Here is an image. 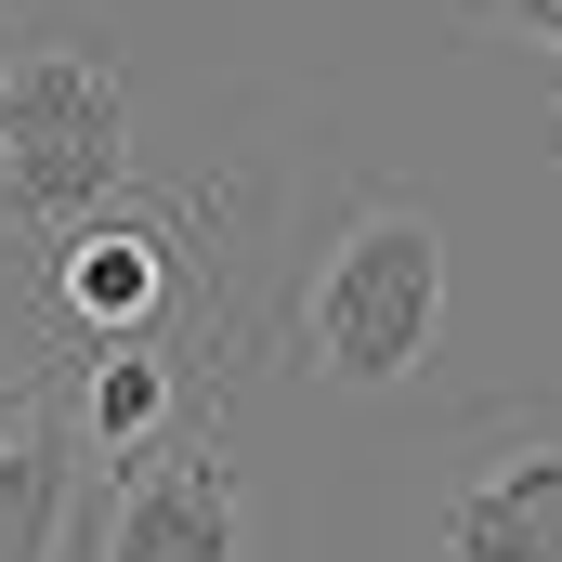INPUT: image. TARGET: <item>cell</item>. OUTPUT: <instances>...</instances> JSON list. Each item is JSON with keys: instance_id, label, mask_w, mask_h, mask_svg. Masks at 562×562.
I'll return each instance as SVG.
<instances>
[{"instance_id": "obj_1", "label": "cell", "mask_w": 562, "mask_h": 562, "mask_svg": "<svg viewBox=\"0 0 562 562\" xmlns=\"http://www.w3.org/2000/svg\"><path fill=\"white\" fill-rule=\"evenodd\" d=\"M445 288H458L445 276V223H431L419 196L367 183L340 210L314 288H301V314H288V353L327 393H406L431 353H445Z\"/></svg>"}, {"instance_id": "obj_2", "label": "cell", "mask_w": 562, "mask_h": 562, "mask_svg": "<svg viewBox=\"0 0 562 562\" xmlns=\"http://www.w3.org/2000/svg\"><path fill=\"white\" fill-rule=\"evenodd\" d=\"M105 196H132V79H119V53H92V40L0 53V223L26 249H53Z\"/></svg>"}, {"instance_id": "obj_3", "label": "cell", "mask_w": 562, "mask_h": 562, "mask_svg": "<svg viewBox=\"0 0 562 562\" xmlns=\"http://www.w3.org/2000/svg\"><path fill=\"white\" fill-rule=\"evenodd\" d=\"M210 223V196H183V210H132V196H105L92 223H66L53 249H40V314H53V340L79 353V340H170V327H223V288H196V236Z\"/></svg>"}, {"instance_id": "obj_4", "label": "cell", "mask_w": 562, "mask_h": 562, "mask_svg": "<svg viewBox=\"0 0 562 562\" xmlns=\"http://www.w3.org/2000/svg\"><path fill=\"white\" fill-rule=\"evenodd\" d=\"M79 562H262L236 431L196 419V431H170L157 458L105 471L92 484V524H79Z\"/></svg>"}, {"instance_id": "obj_5", "label": "cell", "mask_w": 562, "mask_h": 562, "mask_svg": "<svg viewBox=\"0 0 562 562\" xmlns=\"http://www.w3.org/2000/svg\"><path fill=\"white\" fill-rule=\"evenodd\" d=\"M223 327H170V340H79L66 353V431H79V458H92V484L105 471H132L157 458L170 431L223 419V367H196Z\"/></svg>"}, {"instance_id": "obj_6", "label": "cell", "mask_w": 562, "mask_h": 562, "mask_svg": "<svg viewBox=\"0 0 562 562\" xmlns=\"http://www.w3.org/2000/svg\"><path fill=\"white\" fill-rule=\"evenodd\" d=\"M79 524H92V458L66 431V380L0 431V562H79Z\"/></svg>"}, {"instance_id": "obj_7", "label": "cell", "mask_w": 562, "mask_h": 562, "mask_svg": "<svg viewBox=\"0 0 562 562\" xmlns=\"http://www.w3.org/2000/svg\"><path fill=\"white\" fill-rule=\"evenodd\" d=\"M445 562H562V445L497 458V471L445 510Z\"/></svg>"}, {"instance_id": "obj_8", "label": "cell", "mask_w": 562, "mask_h": 562, "mask_svg": "<svg viewBox=\"0 0 562 562\" xmlns=\"http://www.w3.org/2000/svg\"><path fill=\"white\" fill-rule=\"evenodd\" d=\"M53 380H66V340H53V327H40L26 301H0V431L26 419V406H40Z\"/></svg>"}, {"instance_id": "obj_9", "label": "cell", "mask_w": 562, "mask_h": 562, "mask_svg": "<svg viewBox=\"0 0 562 562\" xmlns=\"http://www.w3.org/2000/svg\"><path fill=\"white\" fill-rule=\"evenodd\" d=\"M471 13H484V26H524L537 53H562V0H471Z\"/></svg>"}, {"instance_id": "obj_10", "label": "cell", "mask_w": 562, "mask_h": 562, "mask_svg": "<svg viewBox=\"0 0 562 562\" xmlns=\"http://www.w3.org/2000/svg\"><path fill=\"white\" fill-rule=\"evenodd\" d=\"M550 66H562V53H550Z\"/></svg>"}]
</instances>
